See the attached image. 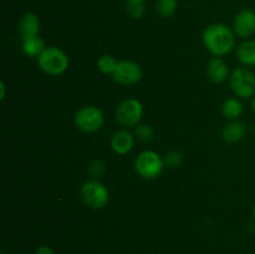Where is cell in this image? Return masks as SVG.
<instances>
[{"mask_svg": "<svg viewBox=\"0 0 255 254\" xmlns=\"http://www.w3.org/2000/svg\"><path fill=\"white\" fill-rule=\"evenodd\" d=\"M143 115V106L137 99L129 97V99L124 100L121 104L117 106L116 110V121L120 126L126 127H137Z\"/></svg>", "mask_w": 255, "mask_h": 254, "instance_id": "obj_5", "label": "cell"}, {"mask_svg": "<svg viewBox=\"0 0 255 254\" xmlns=\"http://www.w3.org/2000/svg\"><path fill=\"white\" fill-rule=\"evenodd\" d=\"M163 161L166 166L171 167V168H176V167H178L181 164L182 154L177 151H171L166 154Z\"/></svg>", "mask_w": 255, "mask_h": 254, "instance_id": "obj_21", "label": "cell"}, {"mask_svg": "<svg viewBox=\"0 0 255 254\" xmlns=\"http://www.w3.org/2000/svg\"><path fill=\"white\" fill-rule=\"evenodd\" d=\"M229 85L239 99H251L255 96V74L247 67L233 70L229 76Z\"/></svg>", "mask_w": 255, "mask_h": 254, "instance_id": "obj_4", "label": "cell"}, {"mask_svg": "<svg viewBox=\"0 0 255 254\" xmlns=\"http://www.w3.org/2000/svg\"><path fill=\"white\" fill-rule=\"evenodd\" d=\"M178 9V0H157V14L162 17H171Z\"/></svg>", "mask_w": 255, "mask_h": 254, "instance_id": "obj_17", "label": "cell"}, {"mask_svg": "<svg viewBox=\"0 0 255 254\" xmlns=\"http://www.w3.org/2000/svg\"><path fill=\"white\" fill-rule=\"evenodd\" d=\"M45 41L42 37L36 36L32 39L22 40L21 41V49L26 56L29 57H37L42 51L45 50Z\"/></svg>", "mask_w": 255, "mask_h": 254, "instance_id": "obj_16", "label": "cell"}, {"mask_svg": "<svg viewBox=\"0 0 255 254\" xmlns=\"http://www.w3.org/2000/svg\"><path fill=\"white\" fill-rule=\"evenodd\" d=\"M233 31L242 39H248L255 34V11L243 9L236 15L233 20Z\"/></svg>", "mask_w": 255, "mask_h": 254, "instance_id": "obj_9", "label": "cell"}, {"mask_svg": "<svg viewBox=\"0 0 255 254\" xmlns=\"http://www.w3.org/2000/svg\"><path fill=\"white\" fill-rule=\"evenodd\" d=\"M37 65L40 70L50 76H60L69 67V57L60 47H45L44 51L37 56Z\"/></svg>", "mask_w": 255, "mask_h": 254, "instance_id": "obj_2", "label": "cell"}, {"mask_svg": "<svg viewBox=\"0 0 255 254\" xmlns=\"http://www.w3.org/2000/svg\"><path fill=\"white\" fill-rule=\"evenodd\" d=\"M105 169H106V166H105V163L102 161H100V159H95V161H92L91 163H90V167H89V172L91 176H94L95 178H97V177H101L102 174L105 173Z\"/></svg>", "mask_w": 255, "mask_h": 254, "instance_id": "obj_22", "label": "cell"}, {"mask_svg": "<svg viewBox=\"0 0 255 254\" xmlns=\"http://www.w3.org/2000/svg\"><path fill=\"white\" fill-rule=\"evenodd\" d=\"M222 114H223L226 119L232 120V121L237 120L243 114V104L239 101V99H236V97L227 99L223 102V105H222Z\"/></svg>", "mask_w": 255, "mask_h": 254, "instance_id": "obj_15", "label": "cell"}, {"mask_svg": "<svg viewBox=\"0 0 255 254\" xmlns=\"http://www.w3.org/2000/svg\"><path fill=\"white\" fill-rule=\"evenodd\" d=\"M237 59L246 66H255V40H247L239 45Z\"/></svg>", "mask_w": 255, "mask_h": 254, "instance_id": "obj_14", "label": "cell"}, {"mask_svg": "<svg viewBox=\"0 0 255 254\" xmlns=\"http://www.w3.org/2000/svg\"><path fill=\"white\" fill-rule=\"evenodd\" d=\"M126 9L132 19H141L146 12V0H127Z\"/></svg>", "mask_w": 255, "mask_h": 254, "instance_id": "obj_18", "label": "cell"}, {"mask_svg": "<svg viewBox=\"0 0 255 254\" xmlns=\"http://www.w3.org/2000/svg\"><path fill=\"white\" fill-rule=\"evenodd\" d=\"M252 107H253V111L255 112V96L253 97V101H252Z\"/></svg>", "mask_w": 255, "mask_h": 254, "instance_id": "obj_25", "label": "cell"}, {"mask_svg": "<svg viewBox=\"0 0 255 254\" xmlns=\"http://www.w3.org/2000/svg\"><path fill=\"white\" fill-rule=\"evenodd\" d=\"M115 81L120 85H134L141 81L142 79V69L137 62L124 60L120 61L116 70L112 74Z\"/></svg>", "mask_w": 255, "mask_h": 254, "instance_id": "obj_8", "label": "cell"}, {"mask_svg": "<svg viewBox=\"0 0 255 254\" xmlns=\"http://www.w3.org/2000/svg\"><path fill=\"white\" fill-rule=\"evenodd\" d=\"M164 161L157 152L142 151L134 159L136 173L143 179H156L163 171Z\"/></svg>", "mask_w": 255, "mask_h": 254, "instance_id": "obj_3", "label": "cell"}, {"mask_svg": "<svg viewBox=\"0 0 255 254\" xmlns=\"http://www.w3.org/2000/svg\"><path fill=\"white\" fill-rule=\"evenodd\" d=\"M40 27H41V22H40V17L36 14L26 12V14L22 15L19 21V34L21 37V41L39 36Z\"/></svg>", "mask_w": 255, "mask_h": 254, "instance_id": "obj_10", "label": "cell"}, {"mask_svg": "<svg viewBox=\"0 0 255 254\" xmlns=\"http://www.w3.org/2000/svg\"><path fill=\"white\" fill-rule=\"evenodd\" d=\"M246 134V126L242 122L233 120L222 129V137L227 143H237L242 141Z\"/></svg>", "mask_w": 255, "mask_h": 254, "instance_id": "obj_13", "label": "cell"}, {"mask_svg": "<svg viewBox=\"0 0 255 254\" xmlns=\"http://www.w3.org/2000/svg\"><path fill=\"white\" fill-rule=\"evenodd\" d=\"M81 198L84 203L91 209H102L109 203V191L99 181H87L82 184Z\"/></svg>", "mask_w": 255, "mask_h": 254, "instance_id": "obj_6", "label": "cell"}, {"mask_svg": "<svg viewBox=\"0 0 255 254\" xmlns=\"http://www.w3.org/2000/svg\"><path fill=\"white\" fill-rule=\"evenodd\" d=\"M134 133H136L137 138H138L141 142H144V143L151 142L152 139H153V134H154L153 129H152L148 125H138V126L136 127Z\"/></svg>", "mask_w": 255, "mask_h": 254, "instance_id": "obj_20", "label": "cell"}, {"mask_svg": "<svg viewBox=\"0 0 255 254\" xmlns=\"http://www.w3.org/2000/svg\"><path fill=\"white\" fill-rule=\"evenodd\" d=\"M117 65H119V61H116V59L111 55H102L97 60V67H99L100 71L106 75L114 74Z\"/></svg>", "mask_w": 255, "mask_h": 254, "instance_id": "obj_19", "label": "cell"}, {"mask_svg": "<svg viewBox=\"0 0 255 254\" xmlns=\"http://www.w3.org/2000/svg\"><path fill=\"white\" fill-rule=\"evenodd\" d=\"M36 254H55L51 247L49 246H40L36 249Z\"/></svg>", "mask_w": 255, "mask_h": 254, "instance_id": "obj_23", "label": "cell"}, {"mask_svg": "<svg viewBox=\"0 0 255 254\" xmlns=\"http://www.w3.org/2000/svg\"><path fill=\"white\" fill-rule=\"evenodd\" d=\"M105 116L96 106H84L75 115V125L79 129L86 133H94L102 128Z\"/></svg>", "mask_w": 255, "mask_h": 254, "instance_id": "obj_7", "label": "cell"}, {"mask_svg": "<svg viewBox=\"0 0 255 254\" xmlns=\"http://www.w3.org/2000/svg\"><path fill=\"white\" fill-rule=\"evenodd\" d=\"M207 77L214 84H222L229 77V67L221 57H213L207 65Z\"/></svg>", "mask_w": 255, "mask_h": 254, "instance_id": "obj_11", "label": "cell"}, {"mask_svg": "<svg viewBox=\"0 0 255 254\" xmlns=\"http://www.w3.org/2000/svg\"><path fill=\"white\" fill-rule=\"evenodd\" d=\"M203 42L211 54L221 57L228 55L236 45V34L226 24L216 22L206 27L203 32Z\"/></svg>", "mask_w": 255, "mask_h": 254, "instance_id": "obj_1", "label": "cell"}, {"mask_svg": "<svg viewBox=\"0 0 255 254\" xmlns=\"http://www.w3.org/2000/svg\"><path fill=\"white\" fill-rule=\"evenodd\" d=\"M0 89H1V95H0V99L1 100H4V97H5V85H4V82H0Z\"/></svg>", "mask_w": 255, "mask_h": 254, "instance_id": "obj_24", "label": "cell"}, {"mask_svg": "<svg viewBox=\"0 0 255 254\" xmlns=\"http://www.w3.org/2000/svg\"><path fill=\"white\" fill-rule=\"evenodd\" d=\"M253 216H254V218H255V203H254V206H253Z\"/></svg>", "mask_w": 255, "mask_h": 254, "instance_id": "obj_26", "label": "cell"}, {"mask_svg": "<svg viewBox=\"0 0 255 254\" xmlns=\"http://www.w3.org/2000/svg\"><path fill=\"white\" fill-rule=\"evenodd\" d=\"M133 136L127 129H120L111 138V148L117 154H127L133 148Z\"/></svg>", "mask_w": 255, "mask_h": 254, "instance_id": "obj_12", "label": "cell"}]
</instances>
